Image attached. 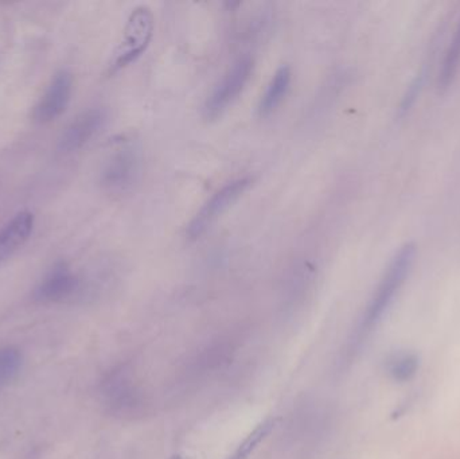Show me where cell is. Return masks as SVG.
Segmentation results:
<instances>
[{
    "mask_svg": "<svg viewBox=\"0 0 460 459\" xmlns=\"http://www.w3.org/2000/svg\"><path fill=\"white\" fill-rule=\"evenodd\" d=\"M416 245L406 243L394 254L388 268L384 272L379 285L366 307L362 321L355 332L352 346L358 348L379 324L385 312L392 306L396 295L406 283L416 260Z\"/></svg>",
    "mask_w": 460,
    "mask_h": 459,
    "instance_id": "1",
    "label": "cell"
},
{
    "mask_svg": "<svg viewBox=\"0 0 460 459\" xmlns=\"http://www.w3.org/2000/svg\"><path fill=\"white\" fill-rule=\"evenodd\" d=\"M154 28L155 19L149 7H136L127 21L122 42L115 52L110 69L116 72L127 68L144 55L152 41Z\"/></svg>",
    "mask_w": 460,
    "mask_h": 459,
    "instance_id": "2",
    "label": "cell"
},
{
    "mask_svg": "<svg viewBox=\"0 0 460 459\" xmlns=\"http://www.w3.org/2000/svg\"><path fill=\"white\" fill-rule=\"evenodd\" d=\"M140 174V149L132 142H125L109 154L101 167L100 182L109 193L122 194L135 186Z\"/></svg>",
    "mask_w": 460,
    "mask_h": 459,
    "instance_id": "3",
    "label": "cell"
},
{
    "mask_svg": "<svg viewBox=\"0 0 460 459\" xmlns=\"http://www.w3.org/2000/svg\"><path fill=\"white\" fill-rule=\"evenodd\" d=\"M253 60L249 55L240 57L226 74L217 84L203 106V116L207 120H214L229 108L251 80L253 73Z\"/></svg>",
    "mask_w": 460,
    "mask_h": 459,
    "instance_id": "4",
    "label": "cell"
},
{
    "mask_svg": "<svg viewBox=\"0 0 460 459\" xmlns=\"http://www.w3.org/2000/svg\"><path fill=\"white\" fill-rule=\"evenodd\" d=\"M252 179L244 176L230 181L225 186L217 190L216 193L203 203L202 208L197 212L190 221L186 234L190 240H197L203 236L207 230L216 224L217 220L226 213L234 203L243 197L246 190L249 189Z\"/></svg>",
    "mask_w": 460,
    "mask_h": 459,
    "instance_id": "5",
    "label": "cell"
},
{
    "mask_svg": "<svg viewBox=\"0 0 460 459\" xmlns=\"http://www.w3.org/2000/svg\"><path fill=\"white\" fill-rule=\"evenodd\" d=\"M73 92V77L68 70H59L34 109L35 122L46 124L54 122L67 108Z\"/></svg>",
    "mask_w": 460,
    "mask_h": 459,
    "instance_id": "6",
    "label": "cell"
},
{
    "mask_svg": "<svg viewBox=\"0 0 460 459\" xmlns=\"http://www.w3.org/2000/svg\"><path fill=\"white\" fill-rule=\"evenodd\" d=\"M107 113L104 109H88L82 112L59 137L58 149L62 154H71L88 144L105 125Z\"/></svg>",
    "mask_w": 460,
    "mask_h": 459,
    "instance_id": "7",
    "label": "cell"
},
{
    "mask_svg": "<svg viewBox=\"0 0 460 459\" xmlns=\"http://www.w3.org/2000/svg\"><path fill=\"white\" fill-rule=\"evenodd\" d=\"M77 276L62 263L54 266L34 290V299L42 303L62 302L79 290Z\"/></svg>",
    "mask_w": 460,
    "mask_h": 459,
    "instance_id": "8",
    "label": "cell"
},
{
    "mask_svg": "<svg viewBox=\"0 0 460 459\" xmlns=\"http://www.w3.org/2000/svg\"><path fill=\"white\" fill-rule=\"evenodd\" d=\"M34 230V215L28 210L16 213L0 228V266L21 249Z\"/></svg>",
    "mask_w": 460,
    "mask_h": 459,
    "instance_id": "9",
    "label": "cell"
},
{
    "mask_svg": "<svg viewBox=\"0 0 460 459\" xmlns=\"http://www.w3.org/2000/svg\"><path fill=\"white\" fill-rule=\"evenodd\" d=\"M292 81V72L287 65H283L275 72L271 81L268 82L263 96L258 101V113L260 118H267L272 115L288 95Z\"/></svg>",
    "mask_w": 460,
    "mask_h": 459,
    "instance_id": "10",
    "label": "cell"
},
{
    "mask_svg": "<svg viewBox=\"0 0 460 459\" xmlns=\"http://www.w3.org/2000/svg\"><path fill=\"white\" fill-rule=\"evenodd\" d=\"M460 68V18L437 73V88L444 92L455 80Z\"/></svg>",
    "mask_w": 460,
    "mask_h": 459,
    "instance_id": "11",
    "label": "cell"
},
{
    "mask_svg": "<svg viewBox=\"0 0 460 459\" xmlns=\"http://www.w3.org/2000/svg\"><path fill=\"white\" fill-rule=\"evenodd\" d=\"M275 424H276L275 419H267L263 423H260L258 427L245 438L243 443L237 447V450L233 453V455L229 457V459L249 458V455L258 448V446L267 439V436L273 430Z\"/></svg>",
    "mask_w": 460,
    "mask_h": 459,
    "instance_id": "12",
    "label": "cell"
},
{
    "mask_svg": "<svg viewBox=\"0 0 460 459\" xmlns=\"http://www.w3.org/2000/svg\"><path fill=\"white\" fill-rule=\"evenodd\" d=\"M419 368V358L412 353L396 356L389 363V375L398 382H406L416 375Z\"/></svg>",
    "mask_w": 460,
    "mask_h": 459,
    "instance_id": "13",
    "label": "cell"
},
{
    "mask_svg": "<svg viewBox=\"0 0 460 459\" xmlns=\"http://www.w3.org/2000/svg\"><path fill=\"white\" fill-rule=\"evenodd\" d=\"M22 365V354L16 348L7 346L0 349V387L6 385L16 376Z\"/></svg>",
    "mask_w": 460,
    "mask_h": 459,
    "instance_id": "14",
    "label": "cell"
},
{
    "mask_svg": "<svg viewBox=\"0 0 460 459\" xmlns=\"http://www.w3.org/2000/svg\"><path fill=\"white\" fill-rule=\"evenodd\" d=\"M421 89H422V76L419 74V76H416L412 80V82L408 85L406 94L403 95L401 103L398 106V116L400 118H404L406 115L409 113V110L415 106V103H416V100L419 97Z\"/></svg>",
    "mask_w": 460,
    "mask_h": 459,
    "instance_id": "15",
    "label": "cell"
},
{
    "mask_svg": "<svg viewBox=\"0 0 460 459\" xmlns=\"http://www.w3.org/2000/svg\"><path fill=\"white\" fill-rule=\"evenodd\" d=\"M170 459H183V458H182V457L179 455V454H174V455H173V457H171V458Z\"/></svg>",
    "mask_w": 460,
    "mask_h": 459,
    "instance_id": "16",
    "label": "cell"
}]
</instances>
